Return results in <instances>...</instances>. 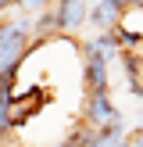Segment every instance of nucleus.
I'll return each mask as SVG.
<instances>
[{
  "label": "nucleus",
  "mask_w": 143,
  "mask_h": 147,
  "mask_svg": "<svg viewBox=\"0 0 143 147\" xmlns=\"http://www.w3.org/2000/svg\"><path fill=\"white\" fill-rule=\"evenodd\" d=\"M82 76H86V93H111V79H107V57L100 54L90 40L82 43Z\"/></svg>",
  "instance_id": "obj_1"
},
{
  "label": "nucleus",
  "mask_w": 143,
  "mask_h": 147,
  "mask_svg": "<svg viewBox=\"0 0 143 147\" xmlns=\"http://www.w3.org/2000/svg\"><path fill=\"white\" fill-rule=\"evenodd\" d=\"M122 115H118V108H114V100H111V93H86V104H82V126L86 129H104V126H111V122H118Z\"/></svg>",
  "instance_id": "obj_2"
},
{
  "label": "nucleus",
  "mask_w": 143,
  "mask_h": 147,
  "mask_svg": "<svg viewBox=\"0 0 143 147\" xmlns=\"http://www.w3.org/2000/svg\"><path fill=\"white\" fill-rule=\"evenodd\" d=\"M54 32L68 36L86 29V11H90V0H54Z\"/></svg>",
  "instance_id": "obj_3"
},
{
  "label": "nucleus",
  "mask_w": 143,
  "mask_h": 147,
  "mask_svg": "<svg viewBox=\"0 0 143 147\" xmlns=\"http://www.w3.org/2000/svg\"><path fill=\"white\" fill-rule=\"evenodd\" d=\"M122 22V11L111 7L107 0H90V11H86V25H93L97 32H114Z\"/></svg>",
  "instance_id": "obj_4"
},
{
  "label": "nucleus",
  "mask_w": 143,
  "mask_h": 147,
  "mask_svg": "<svg viewBox=\"0 0 143 147\" xmlns=\"http://www.w3.org/2000/svg\"><path fill=\"white\" fill-rule=\"evenodd\" d=\"M90 43H93V47H97L100 54L107 57V61H111V57H118V54H122V47H118V36H114V32H97V36H93Z\"/></svg>",
  "instance_id": "obj_5"
},
{
  "label": "nucleus",
  "mask_w": 143,
  "mask_h": 147,
  "mask_svg": "<svg viewBox=\"0 0 143 147\" xmlns=\"http://www.w3.org/2000/svg\"><path fill=\"white\" fill-rule=\"evenodd\" d=\"M18 4H21V0H0V18H4V14H11Z\"/></svg>",
  "instance_id": "obj_6"
},
{
  "label": "nucleus",
  "mask_w": 143,
  "mask_h": 147,
  "mask_svg": "<svg viewBox=\"0 0 143 147\" xmlns=\"http://www.w3.org/2000/svg\"><path fill=\"white\" fill-rule=\"evenodd\" d=\"M129 144H132V147H143V129H136V133L129 136Z\"/></svg>",
  "instance_id": "obj_7"
},
{
  "label": "nucleus",
  "mask_w": 143,
  "mask_h": 147,
  "mask_svg": "<svg viewBox=\"0 0 143 147\" xmlns=\"http://www.w3.org/2000/svg\"><path fill=\"white\" fill-rule=\"evenodd\" d=\"M114 147H132V144H129V136H122V140L114 144Z\"/></svg>",
  "instance_id": "obj_8"
},
{
  "label": "nucleus",
  "mask_w": 143,
  "mask_h": 147,
  "mask_svg": "<svg viewBox=\"0 0 143 147\" xmlns=\"http://www.w3.org/2000/svg\"><path fill=\"white\" fill-rule=\"evenodd\" d=\"M4 136H7V133H4V129H0V147H4Z\"/></svg>",
  "instance_id": "obj_9"
},
{
  "label": "nucleus",
  "mask_w": 143,
  "mask_h": 147,
  "mask_svg": "<svg viewBox=\"0 0 143 147\" xmlns=\"http://www.w3.org/2000/svg\"><path fill=\"white\" fill-rule=\"evenodd\" d=\"M136 4H140V7H143V0H136Z\"/></svg>",
  "instance_id": "obj_10"
},
{
  "label": "nucleus",
  "mask_w": 143,
  "mask_h": 147,
  "mask_svg": "<svg viewBox=\"0 0 143 147\" xmlns=\"http://www.w3.org/2000/svg\"><path fill=\"white\" fill-rule=\"evenodd\" d=\"M140 129H143V122H140Z\"/></svg>",
  "instance_id": "obj_11"
}]
</instances>
